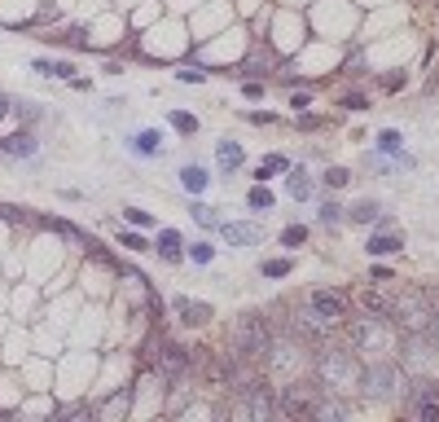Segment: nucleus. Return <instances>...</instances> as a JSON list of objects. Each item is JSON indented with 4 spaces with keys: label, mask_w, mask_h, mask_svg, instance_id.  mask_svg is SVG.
Returning a JSON list of instances; mask_svg holds the SVG:
<instances>
[{
    "label": "nucleus",
    "mask_w": 439,
    "mask_h": 422,
    "mask_svg": "<svg viewBox=\"0 0 439 422\" xmlns=\"http://www.w3.org/2000/svg\"><path fill=\"white\" fill-rule=\"evenodd\" d=\"M312 369H316L321 392H356V379H361V361H356V352L351 348H334L330 339L316 343Z\"/></svg>",
    "instance_id": "f257e3e1"
},
{
    "label": "nucleus",
    "mask_w": 439,
    "mask_h": 422,
    "mask_svg": "<svg viewBox=\"0 0 439 422\" xmlns=\"http://www.w3.org/2000/svg\"><path fill=\"white\" fill-rule=\"evenodd\" d=\"M347 343H351V352H396L400 334H396V321L391 317L365 313V317H351L347 321Z\"/></svg>",
    "instance_id": "f03ea898"
},
{
    "label": "nucleus",
    "mask_w": 439,
    "mask_h": 422,
    "mask_svg": "<svg viewBox=\"0 0 439 422\" xmlns=\"http://www.w3.org/2000/svg\"><path fill=\"white\" fill-rule=\"evenodd\" d=\"M268 343H272V330L264 313H242L229 330V348L242 356V361H264L268 356Z\"/></svg>",
    "instance_id": "7ed1b4c3"
},
{
    "label": "nucleus",
    "mask_w": 439,
    "mask_h": 422,
    "mask_svg": "<svg viewBox=\"0 0 439 422\" xmlns=\"http://www.w3.org/2000/svg\"><path fill=\"white\" fill-rule=\"evenodd\" d=\"M431 313H435V299L426 295V290H400V295L391 299V308H386V317H391L396 330H404V334L426 330Z\"/></svg>",
    "instance_id": "20e7f679"
},
{
    "label": "nucleus",
    "mask_w": 439,
    "mask_h": 422,
    "mask_svg": "<svg viewBox=\"0 0 439 422\" xmlns=\"http://www.w3.org/2000/svg\"><path fill=\"white\" fill-rule=\"evenodd\" d=\"M400 387V365L396 361H369L361 365V379H356V392L365 400H391Z\"/></svg>",
    "instance_id": "39448f33"
},
{
    "label": "nucleus",
    "mask_w": 439,
    "mask_h": 422,
    "mask_svg": "<svg viewBox=\"0 0 439 422\" xmlns=\"http://www.w3.org/2000/svg\"><path fill=\"white\" fill-rule=\"evenodd\" d=\"M233 396L242 400V409H246L251 418H272L277 414V396H272L268 379H259V374H242L233 383Z\"/></svg>",
    "instance_id": "423d86ee"
},
{
    "label": "nucleus",
    "mask_w": 439,
    "mask_h": 422,
    "mask_svg": "<svg viewBox=\"0 0 439 422\" xmlns=\"http://www.w3.org/2000/svg\"><path fill=\"white\" fill-rule=\"evenodd\" d=\"M316 396H321V383H303V379L295 374V379H286V387H277V414L303 418V414H312Z\"/></svg>",
    "instance_id": "0eeeda50"
},
{
    "label": "nucleus",
    "mask_w": 439,
    "mask_h": 422,
    "mask_svg": "<svg viewBox=\"0 0 439 422\" xmlns=\"http://www.w3.org/2000/svg\"><path fill=\"white\" fill-rule=\"evenodd\" d=\"M264 365L277 369V374H286V379H295L299 365H303V339H277V334H272Z\"/></svg>",
    "instance_id": "6e6552de"
},
{
    "label": "nucleus",
    "mask_w": 439,
    "mask_h": 422,
    "mask_svg": "<svg viewBox=\"0 0 439 422\" xmlns=\"http://www.w3.org/2000/svg\"><path fill=\"white\" fill-rule=\"evenodd\" d=\"M290 330H295V339H307V343H325L338 326H334V321H325L316 308L307 304V308H295V313H290Z\"/></svg>",
    "instance_id": "1a4fd4ad"
},
{
    "label": "nucleus",
    "mask_w": 439,
    "mask_h": 422,
    "mask_svg": "<svg viewBox=\"0 0 439 422\" xmlns=\"http://www.w3.org/2000/svg\"><path fill=\"white\" fill-rule=\"evenodd\" d=\"M400 361H404V369H431V365H435V343H431V334H426V330L404 334Z\"/></svg>",
    "instance_id": "9d476101"
},
{
    "label": "nucleus",
    "mask_w": 439,
    "mask_h": 422,
    "mask_svg": "<svg viewBox=\"0 0 439 422\" xmlns=\"http://www.w3.org/2000/svg\"><path fill=\"white\" fill-rule=\"evenodd\" d=\"M158 369H162V379L181 383L189 369H193V352L181 348V343H162V348H158Z\"/></svg>",
    "instance_id": "9b49d317"
},
{
    "label": "nucleus",
    "mask_w": 439,
    "mask_h": 422,
    "mask_svg": "<svg viewBox=\"0 0 439 422\" xmlns=\"http://www.w3.org/2000/svg\"><path fill=\"white\" fill-rule=\"evenodd\" d=\"M216 229H220V238L229 242V247H259V242H264V229L251 224V220H220Z\"/></svg>",
    "instance_id": "f8f14e48"
},
{
    "label": "nucleus",
    "mask_w": 439,
    "mask_h": 422,
    "mask_svg": "<svg viewBox=\"0 0 439 422\" xmlns=\"http://www.w3.org/2000/svg\"><path fill=\"white\" fill-rule=\"evenodd\" d=\"M307 304H312L325 321H334V326H343V321H347V295H338V290H316Z\"/></svg>",
    "instance_id": "ddd939ff"
},
{
    "label": "nucleus",
    "mask_w": 439,
    "mask_h": 422,
    "mask_svg": "<svg viewBox=\"0 0 439 422\" xmlns=\"http://www.w3.org/2000/svg\"><path fill=\"white\" fill-rule=\"evenodd\" d=\"M172 308H176V317H181L185 326H207V321L216 317V313H211V304L189 299V295H176V299H172Z\"/></svg>",
    "instance_id": "4468645a"
},
{
    "label": "nucleus",
    "mask_w": 439,
    "mask_h": 422,
    "mask_svg": "<svg viewBox=\"0 0 439 422\" xmlns=\"http://www.w3.org/2000/svg\"><path fill=\"white\" fill-rule=\"evenodd\" d=\"M216 163H220V172H237L242 163H246V154H242V145H237V141L224 137V141L216 145Z\"/></svg>",
    "instance_id": "2eb2a0df"
},
{
    "label": "nucleus",
    "mask_w": 439,
    "mask_h": 422,
    "mask_svg": "<svg viewBox=\"0 0 439 422\" xmlns=\"http://www.w3.org/2000/svg\"><path fill=\"white\" fill-rule=\"evenodd\" d=\"M40 145H36V137L31 132H13V137H5L0 141V154H13V158H31Z\"/></svg>",
    "instance_id": "dca6fc26"
},
{
    "label": "nucleus",
    "mask_w": 439,
    "mask_h": 422,
    "mask_svg": "<svg viewBox=\"0 0 439 422\" xmlns=\"http://www.w3.org/2000/svg\"><path fill=\"white\" fill-rule=\"evenodd\" d=\"M365 251H369L373 259H382V255H396V251H404V238H396V233H369Z\"/></svg>",
    "instance_id": "f3484780"
},
{
    "label": "nucleus",
    "mask_w": 439,
    "mask_h": 422,
    "mask_svg": "<svg viewBox=\"0 0 439 422\" xmlns=\"http://www.w3.org/2000/svg\"><path fill=\"white\" fill-rule=\"evenodd\" d=\"M127 145H132V150H137L141 158H154V154L162 150V132H158V128H141V132H137L132 141H127Z\"/></svg>",
    "instance_id": "a211bd4d"
},
{
    "label": "nucleus",
    "mask_w": 439,
    "mask_h": 422,
    "mask_svg": "<svg viewBox=\"0 0 439 422\" xmlns=\"http://www.w3.org/2000/svg\"><path fill=\"white\" fill-rule=\"evenodd\" d=\"M286 189H290V198L295 203H303V198H312V176H307L303 168H290V176H286Z\"/></svg>",
    "instance_id": "6ab92c4d"
},
{
    "label": "nucleus",
    "mask_w": 439,
    "mask_h": 422,
    "mask_svg": "<svg viewBox=\"0 0 439 422\" xmlns=\"http://www.w3.org/2000/svg\"><path fill=\"white\" fill-rule=\"evenodd\" d=\"M154 247H158L162 259H172V264H176V259H181V247H185V242H181V233H176V229H158Z\"/></svg>",
    "instance_id": "aec40b11"
},
{
    "label": "nucleus",
    "mask_w": 439,
    "mask_h": 422,
    "mask_svg": "<svg viewBox=\"0 0 439 422\" xmlns=\"http://www.w3.org/2000/svg\"><path fill=\"white\" fill-rule=\"evenodd\" d=\"M378 216H382V207L373 203V198H361L356 207H347V220H351V224H373Z\"/></svg>",
    "instance_id": "412c9836"
},
{
    "label": "nucleus",
    "mask_w": 439,
    "mask_h": 422,
    "mask_svg": "<svg viewBox=\"0 0 439 422\" xmlns=\"http://www.w3.org/2000/svg\"><path fill=\"white\" fill-rule=\"evenodd\" d=\"M207 181H211V176H207L198 163H185V168H181V185H185L189 193H202V189H207Z\"/></svg>",
    "instance_id": "4be33fe9"
},
{
    "label": "nucleus",
    "mask_w": 439,
    "mask_h": 422,
    "mask_svg": "<svg viewBox=\"0 0 439 422\" xmlns=\"http://www.w3.org/2000/svg\"><path fill=\"white\" fill-rule=\"evenodd\" d=\"M281 172H290V158H286V154H268V158H259V168H255L259 181H268V176H281Z\"/></svg>",
    "instance_id": "5701e85b"
},
{
    "label": "nucleus",
    "mask_w": 439,
    "mask_h": 422,
    "mask_svg": "<svg viewBox=\"0 0 439 422\" xmlns=\"http://www.w3.org/2000/svg\"><path fill=\"white\" fill-rule=\"evenodd\" d=\"M409 387H413V392L404 396V404H417V400H439V383H431V379H413Z\"/></svg>",
    "instance_id": "b1692460"
},
{
    "label": "nucleus",
    "mask_w": 439,
    "mask_h": 422,
    "mask_svg": "<svg viewBox=\"0 0 439 422\" xmlns=\"http://www.w3.org/2000/svg\"><path fill=\"white\" fill-rule=\"evenodd\" d=\"M378 150L396 154V158H409V154H404V137L396 132V128H382V132H378Z\"/></svg>",
    "instance_id": "393cba45"
},
{
    "label": "nucleus",
    "mask_w": 439,
    "mask_h": 422,
    "mask_svg": "<svg viewBox=\"0 0 439 422\" xmlns=\"http://www.w3.org/2000/svg\"><path fill=\"white\" fill-rule=\"evenodd\" d=\"M36 71L48 75V79H75V67H71V62H48V57H40Z\"/></svg>",
    "instance_id": "a878e982"
},
{
    "label": "nucleus",
    "mask_w": 439,
    "mask_h": 422,
    "mask_svg": "<svg viewBox=\"0 0 439 422\" xmlns=\"http://www.w3.org/2000/svg\"><path fill=\"white\" fill-rule=\"evenodd\" d=\"M347 414V404H338V400H321L316 396V404H312V418H321V422H338Z\"/></svg>",
    "instance_id": "bb28decb"
},
{
    "label": "nucleus",
    "mask_w": 439,
    "mask_h": 422,
    "mask_svg": "<svg viewBox=\"0 0 439 422\" xmlns=\"http://www.w3.org/2000/svg\"><path fill=\"white\" fill-rule=\"evenodd\" d=\"M246 207H251V211H272V207H277V198H272V189H264V181H259V185L246 193Z\"/></svg>",
    "instance_id": "cd10ccee"
},
{
    "label": "nucleus",
    "mask_w": 439,
    "mask_h": 422,
    "mask_svg": "<svg viewBox=\"0 0 439 422\" xmlns=\"http://www.w3.org/2000/svg\"><path fill=\"white\" fill-rule=\"evenodd\" d=\"M361 308H365V313H382V317H386V308H391V299H386L382 290H365V295H361Z\"/></svg>",
    "instance_id": "c85d7f7f"
},
{
    "label": "nucleus",
    "mask_w": 439,
    "mask_h": 422,
    "mask_svg": "<svg viewBox=\"0 0 439 422\" xmlns=\"http://www.w3.org/2000/svg\"><path fill=\"white\" fill-rule=\"evenodd\" d=\"M167 123L176 128V132H185V137H189V132H198V119H193L189 110H172V115H167Z\"/></svg>",
    "instance_id": "c756f323"
},
{
    "label": "nucleus",
    "mask_w": 439,
    "mask_h": 422,
    "mask_svg": "<svg viewBox=\"0 0 439 422\" xmlns=\"http://www.w3.org/2000/svg\"><path fill=\"white\" fill-rule=\"evenodd\" d=\"M343 220H347V207H338L334 198L321 203V224H330V229H334V224H343Z\"/></svg>",
    "instance_id": "7c9ffc66"
},
{
    "label": "nucleus",
    "mask_w": 439,
    "mask_h": 422,
    "mask_svg": "<svg viewBox=\"0 0 439 422\" xmlns=\"http://www.w3.org/2000/svg\"><path fill=\"white\" fill-rule=\"evenodd\" d=\"M303 242H307V229H303V224H290V229H281V247H286V251L303 247Z\"/></svg>",
    "instance_id": "2f4dec72"
},
{
    "label": "nucleus",
    "mask_w": 439,
    "mask_h": 422,
    "mask_svg": "<svg viewBox=\"0 0 439 422\" xmlns=\"http://www.w3.org/2000/svg\"><path fill=\"white\" fill-rule=\"evenodd\" d=\"M409 409H413L421 422H439V400H417V404H409Z\"/></svg>",
    "instance_id": "473e14b6"
},
{
    "label": "nucleus",
    "mask_w": 439,
    "mask_h": 422,
    "mask_svg": "<svg viewBox=\"0 0 439 422\" xmlns=\"http://www.w3.org/2000/svg\"><path fill=\"white\" fill-rule=\"evenodd\" d=\"M193 220H198V224H207V229H216V224H220L216 207H207V203H193Z\"/></svg>",
    "instance_id": "72a5a7b5"
},
{
    "label": "nucleus",
    "mask_w": 439,
    "mask_h": 422,
    "mask_svg": "<svg viewBox=\"0 0 439 422\" xmlns=\"http://www.w3.org/2000/svg\"><path fill=\"white\" fill-rule=\"evenodd\" d=\"M321 181L330 185V189H343V185L351 181V172H347V168H325V176H321Z\"/></svg>",
    "instance_id": "f704fd0d"
},
{
    "label": "nucleus",
    "mask_w": 439,
    "mask_h": 422,
    "mask_svg": "<svg viewBox=\"0 0 439 422\" xmlns=\"http://www.w3.org/2000/svg\"><path fill=\"white\" fill-rule=\"evenodd\" d=\"M119 247H127V251H150V242H145L141 233H132V229H119Z\"/></svg>",
    "instance_id": "c9c22d12"
},
{
    "label": "nucleus",
    "mask_w": 439,
    "mask_h": 422,
    "mask_svg": "<svg viewBox=\"0 0 439 422\" xmlns=\"http://www.w3.org/2000/svg\"><path fill=\"white\" fill-rule=\"evenodd\" d=\"M259 273H264V278H286L290 259H264V268H259Z\"/></svg>",
    "instance_id": "e433bc0d"
},
{
    "label": "nucleus",
    "mask_w": 439,
    "mask_h": 422,
    "mask_svg": "<svg viewBox=\"0 0 439 422\" xmlns=\"http://www.w3.org/2000/svg\"><path fill=\"white\" fill-rule=\"evenodd\" d=\"M189 255H193V264H211L216 247H207V242H193V247H189Z\"/></svg>",
    "instance_id": "4c0bfd02"
},
{
    "label": "nucleus",
    "mask_w": 439,
    "mask_h": 422,
    "mask_svg": "<svg viewBox=\"0 0 439 422\" xmlns=\"http://www.w3.org/2000/svg\"><path fill=\"white\" fill-rule=\"evenodd\" d=\"M123 216H127V220H132V224H137V229H150V224H154V220H150V211H141V207H127V211H123Z\"/></svg>",
    "instance_id": "58836bf2"
},
{
    "label": "nucleus",
    "mask_w": 439,
    "mask_h": 422,
    "mask_svg": "<svg viewBox=\"0 0 439 422\" xmlns=\"http://www.w3.org/2000/svg\"><path fill=\"white\" fill-rule=\"evenodd\" d=\"M127 400H132V396H127V392H119V396H110V400L102 404V414H119V409H127Z\"/></svg>",
    "instance_id": "ea45409f"
},
{
    "label": "nucleus",
    "mask_w": 439,
    "mask_h": 422,
    "mask_svg": "<svg viewBox=\"0 0 439 422\" xmlns=\"http://www.w3.org/2000/svg\"><path fill=\"white\" fill-rule=\"evenodd\" d=\"M176 75H181V84H202V79H207V71H198V67H189V71H176Z\"/></svg>",
    "instance_id": "a19ab883"
},
{
    "label": "nucleus",
    "mask_w": 439,
    "mask_h": 422,
    "mask_svg": "<svg viewBox=\"0 0 439 422\" xmlns=\"http://www.w3.org/2000/svg\"><path fill=\"white\" fill-rule=\"evenodd\" d=\"M242 93H246L251 102H255V97H264V84H259V79H246V88H242Z\"/></svg>",
    "instance_id": "79ce46f5"
},
{
    "label": "nucleus",
    "mask_w": 439,
    "mask_h": 422,
    "mask_svg": "<svg viewBox=\"0 0 439 422\" xmlns=\"http://www.w3.org/2000/svg\"><path fill=\"white\" fill-rule=\"evenodd\" d=\"M290 106L303 110V106H312V97H307V93H295V97H290Z\"/></svg>",
    "instance_id": "37998d69"
},
{
    "label": "nucleus",
    "mask_w": 439,
    "mask_h": 422,
    "mask_svg": "<svg viewBox=\"0 0 439 422\" xmlns=\"http://www.w3.org/2000/svg\"><path fill=\"white\" fill-rule=\"evenodd\" d=\"M343 106H347V110H365V97H361V93H351Z\"/></svg>",
    "instance_id": "c03bdc74"
},
{
    "label": "nucleus",
    "mask_w": 439,
    "mask_h": 422,
    "mask_svg": "<svg viewBox=\"0 0 439 422\" xmlns=\"http://www.w3.org/2000/svg\"><path fill=\"white\" fill-rule=\"evenodd\" d=\"M9 110H13V102H9V97H5V93H0V119H5V115H9Z\"/></svg>",
    "instance_id": "a18cd8bd"
}]
</instances>
